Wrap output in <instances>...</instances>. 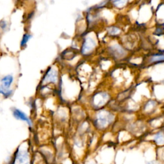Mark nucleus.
Returning a JSON list of instances; mask_svg holds the SVG:
<instances>
[{"mask_svg":"<svg viewBox=\"0 0 164 164\" xmlns=\"http://www.w3.org/2000/svg\"><path fill=\"white\" fill-rule=\"evenodd\" d=\"M58 81V73L55 69L49 67L43 78L44 83H57Z\"/></svg>","mask_w":164,"mask_h":164,"instance_id":"6","label":"nucleus"},{"mask_svg":"<svg viewBox=\"0 0 164 164\" xmlns=\"http://www.w3.org/2000/svg\"><path fill=\"white\" fill-rule=\"evenodd\" d=\"M16 164H29V157L27 151H18L16 152L15 157Z\"/></svg>","mask_w":164,"mask_h":164,"instance_id":"7","label":"nucleus"},{"mask_svg":"<svg viewBox=\"0 0 164 164\" xmlns=\"http://www.w3.org/2000/svg\"><path fill=\"white\" fill-rule=\"evenodd\" d=\"M107 33L109 37L116 38L119 37L121 33V28L115 25H110L107 28Z\"/></svg>","mask_w":164,"mask_h":164,"instance_id":"9","label":"nucleus"},{"mask_svg":"<svg viewBox=\"0 0 164 164\" xmlns=\"http://www.w3.org/2000/svg\"><path fill=\"white\" fill-rule=\"evenodd\" d=\"M107 53L112 60L115 61H121L128 57V51L121 42L110 43L107 46Z\"/></svg>","mask_w":164,"mask_h":164,"instance_id":"3","label":"nucleus"},{"mask_svg":"<svg viewBox=\"0 0 164 164\" xmlns=\"http://www.w3.org/2000/svg\"><path fill=\"white\" fill-rule=\"evenodd\" d=\"M0 28H1L3 31L7 30V29L8 28V24L6 21H4V20H2V21H0Z\"/></svg>","mask_w":164,"mask_h":164,"instance_id":"15","label":"nucleus"},{"mask_svg":"<svg viewBox=\"0 0 164 164\" xmlns=\"http://www.w3.org/2000/svg\"><path fill=\"white\" fill-rule=\"evenodd\" d=\"M95 112L92 122L94 127L99 131L107 130L115 121V114L110 110L102 108Z\"/></svg>","mask_w":164,"mask_h":164,"instance_id":"1","label":"nucleus"},{"mask_svg":"<svg viewBox=\"0 0 164 164\" xmlns=\"http://www.w3.org/2000/svg\"><path fill=\"white\" fill-rule=\"evenodd\" d=\"M98 48V39L93 32L85 34L83 37L80 53L83 57H90L95 53Z\"/></svg>","mask_w":164,"mask_h":164,"instance_id":"2","label":"nucleus"},{"mask_svg":"<svg viewBox=\"0 0 164 164\" xmlns=\"http://www.w3.org/2000/svg\"><path fill=\"white\" fill-rule=\"evenodd\" d=\"M110 3L113 8L121 10L128 5L130 3V0H110Z\"/></svg>","mask_w":164,"mask_h":164,"instance_id":"10","label":"nucleus"},{"mask_svg":"<svg viewBox=\"0 0 164 164\" xmlns=\"http://www.w3.org/2000/svg\"><path fill=\"white\" fill-rule=\"evenodd\" d=\"M0 94H2L5 97L7 98V97H11L12 95L13 91L10 90V88H5L2 85H0Z\"/></svg>","mask_w":164,"mask_h":164,"instance_id":"13","label":"nucleus"},{"mask_svg":"<svg viewBox=\"0 0 164 164\" xmlns=\"http://www.w3.org/2000/svg\"><path fill=\"white\" fill-rule=\"evenodd\" d=\"M153 142L158 146H164V130L157 132L153 135Z\"/></svg>","mask_w":164,"mask_h":164,"instance_id":"11","label":"nucleus"},{"mask_svg":"<svg viewBox=\"0 0 164 164\" xmlns=\"http://www.w3.org/2000/svg\"><path fill=\"white\" fill-rule=\"evenodd\" d=\"M2 85L6 88H10L14 82V77L11 74L4 76L2 79Z\"/></svg>","mask_w":164,"mask_h":164,"instance_id":"12","label":"nucleus"},{"mask_svg":"<svg viewBox=\"0 0 164 164\" xmlns=\"http://www.w3.org/2000/svg\"><path fill=\"white\" fill-rule=\"evenodd\" d=\"M12 114L13 116L16 119H17V120H21L24 122H26L28 125L31 127L33 126V123L32 121H31V119L27 116L25 113L23 112L21 110H19V109L14 108L12 110Z\"/></svg>","mask_w":164,"mask_h":164,"instance_id":"8","label":"nucleus"},{"mask_svg":"<svg viewBox=\"0 0 164 164\" xmlns=\"http://www.w3.org/2000/svg\"><path fill=\"white\" fill-rule=\"evenodd\" d=\"M146 65L153 66L158 63H164V52L158 51L155 53H152L146 58Z\"/></svg>","mask_w":164,"mask_h":164,"instance_id":"5","label":"nucleus"},{"mask_svg":"<svg viewBox=\"0 0 164 164\" xmlns=\"http://www.w3.org/2000/svg\"><path fill=\"white\" fill-rule=\"evenodd\" d=\"M110 95L106 91H99L94 94L91 99V106L95 111L103 108L110 102Z\"/></svg>","mask_w":164,"mask_h":164,"instance_id":"4","label":"nucleus"},{"mask_svg":"<svg viewBox=\"0 0 164 164\" xmlns=\"http://www.w3.org/2000/svg\"><path fill=\"white\" fill-rule=\"evenodd\" d=\"M32 37V36L31 34H29V33L24 34V36H23V38H22L21 41V48L26 47L27 43L29 41V40Z\"/></svg>","mask_w":164,"mask_h":164,"instance_id":"14","label":"nucleus"}]
</instances>
